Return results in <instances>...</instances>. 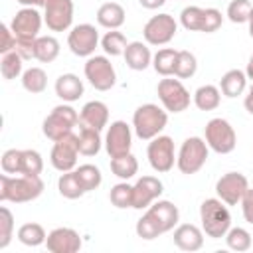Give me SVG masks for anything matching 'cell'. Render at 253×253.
<instances>
[{
    "mask_svg": "<svg viewBox=\"0 0 253 253\" xmlns=\"http://www.w3.org/2000/svg\"><path fill=\"white\" fill-rule=\"evenodd\" d=\"M16 237L22 245L26 247H40V245H45V239H47V233L43 229V225L40 223H24L18 227L16 231Z\"/></svg>",
    "mask_w": 253,
    "mask_h": 253,
    "instance_id": "obj_28",
    "label": "cell"
},
{
    "mask_svg": "<svg viewBox=\"0 0 253 253\" xmlns=\"http://www.w3.org/2000/svg\"><path fill=\"white\" fill-rule=\"evenodd\" d=\"M43 22L51 32H67L73 22V0H49L43 6Z\"/></svg>",
    "mask_w": 253,
    "mask_h": 253,
    "instance_id": "obj_17",
    "label": "cell"
},
{
    "mask_svg": "<svg viewBox=\"0 0 253 253\" xmlns=\"http://www.w3.org/2000/svg\"><path fill=\"white\" fill-rule=\"evenodd\" d=\"M125 63L132 71H144L148 65H152V53L150 47L142 42H128L125 49Z\"/></svg>",
    "mask_w": 253,
    "mask_h": 253,
    "instance_id": "obj_23",
    "label": "cell"
},
{
    "mask_svg": "<svg viewBox=\"0 0 253 253\" xmlns=\"http://www.w3.org/2000/svg\"><path fill=\"white\" fill-rule=\"evenodd\" d=\"M223 24V16L217 8H204V24H202V32L204 34H213L221 28Z\"/></svg>",
    "mask_w": 253,
    "mask_h": 253,
    "instance_id": "obj_45",
    "label": "cell"
},
{
    "mask_svg": "<svg viewBox=\"0 0 253 253\" xmlns=\"http://www.w3.org/2000/svg\"><path fill=\"white\" fill-rule=\"evenodd\" d=\"M176 57L178 51L172 47H162L152 55V67L158 75L162 77H170L174 75V67H176Z\"/></svg>",
    "mask_w": 253,
    "mask_h": 253,
    "instance_id": "obj_31",
    "label": "cell"
},
{
    "mask_svg": "<svg viewBox=\"0 0 253 253\" xmlns=\"http://www.w3.org/2000/svg\"><path fill=\"white\" fill-rule=\"evenodd\" d=\"M79 125L103 130L109 125V107L103 101H89L79 111Z\"/></svg>",
    "mask_w": 253,
    "mask_h": 253,
    "instance_id": "obj_21",
    "label": "cell"
},
{
    "mask_svg": "<svg viewBox=\"0 0 253 253\" xmlns=\"http://www.w3.org/2000/svg\"><path fill=\"white\" fill-rule=\"evenodd\" d=\"M208 152H210V146L204 138L200 136H188L180 150H178V156H176V166L182 174H196L204 168L206 160H208Z\"/></svg>",
    "mask_w": 253,
    "mask_h": 253,
    "instance_id": "obj_6",
    "label": "cell"
},
{
    "mask_svg": "<svg viewBox=\"0 0 253 253\" xmlns=\"http://www.w3.org/2000/svg\"><path fill=\"white\" fill-rule=\"evenodd\" d=\"M247 188L249 182L241 172H227L215 182V194L227 206H237Z\"/></svg>",
    "mask_w": 253,
    "mask_h": 253,
    "instance_id": "obj_16",
    "label": "cell"
},
{
    "mask_svg": "<svg viewBox=\"0 0 253 253\" xmlns=\"http://www.w3.org/2000/svg\"><path fill=\"white\" fill-rule=\"evenodd\" d=\"M126 45H128V42H126L125 34L119 32V30H111V32H107V34L101 38V47H103V51H105L107 55H111V57L125 55Z\"/></svg>",
    "mask_w": 253,
    "mask_h": 253,
    "instance_id": "obj_34",
    "label": "cell"
},
{
    "mask_svg": "<svg viewBox=\"0 0 253 253\" xmlns=\"http://www.w3.org/2000/svg\"><path fill=\"white\" fill-rule=\"evenodd\" d=\"M79 154H81L79 136L75 132H69L63 138L53 142L51 152H49V162L57 172H69V170H75Z\"/></svg>",
    "mask_w": 253,
    "mask_h": 253,
    "instance_id": "obj_11",
    "label": "cell"
},
{
    "mask_svg": "<svg viewBox=\"0 0 253 253\" xmlns=\"http://www.w3.org/2000/svg\"><path fill=\"white\" fill-rule=\"evenodd\" d=\"M200 221L202 229L211 239H221L231 227V213L227 210V204H223L219 198H208L200 206Z\"/></svg>",
    "mask_w": 253,
    "mask_h": 253,
    "instance_id": "obj_4",
    "label": "cell"
},
{
    "mask_svg": "<svg viewBox=\"0 0 253 253\" xmlns=\"http://www.w3.org/2000/svg\"><path fill=\"white\" fill-rule=\"evenodd\" d=\"M85 79L97 91H109L117 83V71L107 55H91L83 65Z\"/></svg>",
    "mask_w": 253,
    "mask_h": 253,
    "instance_id": "obj_8",
    "label": "cell"
},
{
    "mask_svg": "<svg viewBox=\"0 0 253 253\" xmlns=\"http://www.w3.org/2000/svg\"><path fill=\"white\" fill-rule=\"evenodd\" d=\"M146 158L148 164L154 172L158 174H166L174 168L176 164V154H174V140L166 134H158L154 136L148 146H146Z\"/></svg>",
    "mask_w": 253,
    "mask_h": 253,
    "instance_id": "obj_10",
    "label": "cell"
},
{
    "mask_svg": "<svg viewBox=\"0 0 253 253\" xmlns=\"http://www.w3.org/2000/svg\"><path fill=\"white\" fill-rule=\"evenodd\" d=\"M180 24L188 32H202L204 24V8L200 6H186L180 12Z\"/></svg>",
    "mask_w": 253,
    "mask_h": 253,
    "instance_id": "obj_40",
    "label": "cell"
},
{
    "mask_svg": "<svg viewBox=\"0 0 253 253\" xmlns=\"http://www.w3.org/2000/svg\"><path fill=\"white\" fill-rule=\"evenodd\" d=\"M251 10H253V4L249 0H231L227 6V18L233 24H245L249 20Z\"/></svg>",
    "mask_w": 253,
    "mask_h": 253,
    "instance_id": "obj_43",
    "label": "cell"
},
{
    "mask_svg": "<svg viewBox=\"0 0 253 253\" xmlns=\"http://www.w3.org/2000/svg\"><path fill=\"white\" fill-rule=\"evenodd\" d=\"M42 22H43V16L38 12V8H32V6H24L22 10H18L10 22V28L12 32L16 34V38H22V40H36L40 36V30H42Z\"/></svg>",
    "mask_w": 253,
    "mask_h": 253,
    "instance_id": "obj_15",
    "label": "cell"
},
{
    "mask_svg": "<svg viewBox=\"0 0 253 253\" xmlns=\"http://www.w3.org/2000/svg\"><path fill=\"white\" fill-rule=\"evenodd\" d=\"M204 136H206L204 140L208 142V146L217 154H229V152H233V148L237 144V134H235L231 123L221 117L208 121L206 128H204Z\"/></svg>",
    "mask_w": 253,
    "mask_h": 253,
    "instance_id": "obj_7",
    "label": "cell"
},
{
    "mask_svg": "<svg viewBox=\"0 0 253 253\" xmlns=\"http://www.w3.org/2000/svg\"><path fill=\"white\" fill-rule=\"evenodd\" d=\"M85 87L83 81L75 75V73H61L55 79V95L63 101V103H73L83 95Z\"/></svg>",
    "mask_w": 253,
    "mask_h": 253,
    "instance_id": "obj_22",
    "label": "cell"
},
{
    "mask_svg": "<svg viewBox=\"0 0 253 253\" xmlns=\"http://www.w3.org/2000/svg\"><path fill=\"white\" fill-rule=\"evenodd\" d=\"M111 172L121 180H130L138 172V160L134 154H123L117 158H111Z\"/></svg>",
    "mask_w": 253,
    "mask_h": 253,
    "instance_id": "obj_32",
    "label": "cell"
},
{
    "mask_svg": "<svg viewBox=\"0 0 253 253\" xmlns=\"http://www.w3.org/2000/svg\"><path fill=\"white\" fill-rule=\"evenodd\" d=\"M79 152L83 156H95L99 154L101 146L105 144V140L101 138V130L97 128H91V126H85V125H79Z\"/></svg>",
    "mask_w": 253,
    "mask_h": 253,
    "instance_id": "obj_26",
    "label": "cell"
},
{
    "mask_svg": "<svg viewBox=\"0 0 253 253\" xmlns=\"http://www.w3.org/2000/svg\"><path fill=\"white\" fill-rule=\"evenodd\" d=\"M164 192V186L154 176H142L132 184V208L146 210L152 202H156Z\"/></svg>",
    "mask_w": 253,
    "mask_h": 253,
    "instance_id": "obj_18",
    "label": "cell"
},
{
    "mask_svg": "<svg viewBox=\"0 0 253 253\" xmlns=\"http://www.w3.org/2000/svg\"><path fill=\"white\" fill-rule=\"evenodd\" d=\"M225 243L231 251L243 253L251 249V233L245 227H229V231L225 233Z\"/></svg>",
    "mask_w": 253,
    "mask_h": 253,
    "instance_id": "obj_36",
    "label": "cell"
},
{
    "mask_svg": "<svg viewBox=\"0 0 253 253\" xmlns=\"http://www.w3.org/2000/svg\"><path fill=\"white\" fill-rule=\"evenodd\" d=\"M126 12L119 2H105L97 10V24L107 30H119L125 24Z\"/></svg>",
    "mask_w": 253,
    "mask_h": 253,
    "instance_id": "obj_24",
    "label": "cell"
},
{
    "mask_svg": "<svg viewBox=\"0 0 253 253\" xmlns=\"http://www.w3.org/2000/svg\"><path fill=\"white\" fill-rule=\"evenodd\" d=\"M24 59L20 57L18 51H10V53H4L2 55V61H0V73L4 79L12 81L16 77H20L24 71Z\"/></svg>",
    "mask_w": 253,
    "mask_h": 253,
    "instance_id": "obj_37",
    "label": "cell"
},
{
    "mask_svg": "<svg viewBox=\"0 0 253 253\" xmlns=\"http://www.w3.org/2000/svg\"><path fill=\"white\" fill-rule=\"evenodd\" d=\"M0 36H2L0 53L4 55V53L14 51V49H16V42H18V38H16V34L12 32V28H10V26H6V24H2V26H0Z\"/></svg>",
    "mask_w": 253,
    "mask_h": 253,
    "instance_id": "obj_46",
    "label": "cell"
},
{
    "mask_svg": "<svg viewBox=\"0 0 253 253\" xmlns=\"http://www.w3.org/2000/svg\"><path fill=\"white\" fill-rule=\"evenodd\" d=\"M75 172H77L79 182L83 184L85 192L97 190L101 186V182H103V174L95 164H81L79 168H75Z\"/></svg>",
    "mask_w": 253,
    "mask_h": 253,
    "instance_id": "obj_38",
    "label": "cell"
},
{
    "mask_svg": "<svg viewBox=\"0 0 253 253\" xmlns=\"http://www.w3.org/2000/svg\"><path fill=\"white\" fill-rule=\"evenodd\" d=\"M178 32V24L174 16L170 14H156L152 16L144 28H142V38L148 45H166L174 40Z\"/></svg>",
    "mask_w": 253,
    "mask_h": 253,
    "instance_id": "obj_12",
    "label": "cell"
},
{
    "mask_svg": "<svg viewBox=\"0 0 253 253\" xmlns=\"http://www.w3.org/2000/svg\"><path fill=\"white\" fill-rule=\"evenodd\" d=\"M138 2H140V6L146 8V10H156V8H160V6L166 4V0H138Z\"/></svg>",
    "mask_w": 253,
    "mask_h": 253,
    "instance_id": "obj_49",
    "label": "cell"
},
{
    "mask_svg": "<svg viewBox=\"0 0 253 253\" xmlns=\"http://www.w3.org/2000/svg\"><path fill=\"white\" fill-rule=\"evenodd\" d=\"M59 55V42L53 36H38L34 45V59L42 63H51Z\"/></svg>",
    "mask_w": 253,
    "mask_h": 253,
    "instance_id": "obj_27",
    "label": "cell"
},
{
    "mask_svg": "<svg viewBox=\"0 0 253 253\" xmlns=\"http://www.w3.org/2000/svg\"><path fill=\"white\" fill-rule=\"evenodd\" d=\"M221 103V91L215 85H202L194 93V105L200 111H213Z\"/></svg>",
    "mask_w": 253,
    "mask_h": 253,
    "instance_id": "obj_29",
    "label": "cell"
},
{
    "mask_svg": "<svg viewBox=\"0 0 253 253\" xmlns=\"http://www.w3.org/2000/svg\"><path fill=\"white\" fill-rule=\"evenodd\" d=\"M43 170V158L38 150H32V148H26L22 150V170L20 174H26V176H40Z\"/></svg>",
    "mask_w": 253,
    "mask_h": 253,
    "instance_id": "obj_41",
    "label": "cell"
},
{
    "mask_svg": "<svg viewBox=\"0 0 253 253\" xmlns=\"http://www.w3.org/2000/svg\"><path fill=\"white\" fill-rule=\"evenodd\" d=\"M168 125V111L154 103H144L132 113V128L140 140H152Z\"/></svg>",
    "mask_w": 253,
    "mask_h": 253,
    "instance_id": "obj_3",
    "label": "cell"
},
{
    "mask_svg": "<svg viewBox=\"0 0 253 253\" xmlns=\"http://www.w3.org/2000/svg\"><path fill=\"white\" fill-rule=\"evenodd\" d=\"M20 2L22 6H32V8H38V6H45L49 0H16Z\"/></svg>",
    "mask_w": 253,
    "mask_h": 253,
    "instance_id": "obj_51",
    "label": "cell"
},
{
    "mask_svg": "<svg viewBox=\"0 0 253 253\" xmlns=\"http://www.w3.org/2000/svg\"><path fill=\"white\" fill-rule=\"evenodd\" d=\"M34 45H36V40H22V38H18L14 51H18L22 59H32L34 57Z\"/></svg>",
    "mask_w": 253,
    "mask_h": 253,
    "instance_id": "obj_48",
    "label": "cell"
},
{
    "mask_svg": "<svg viewBox=\"0 0 253 253\" xmlns=\"http://www.w3.org/2000/svg\"><path fill=\"white\" fill-rule=\"evenodd\" d=\"M132 146V130L125 121H113L105 134V150L111 158L128 154Z\"/></svg>",
    "mask_w": 253,
    "mask_h": 253,
    "instance_id": "obj_14",
    "label": "cell"
},
{
    "mask_svg": "<svg viewBox=\"0 0 253 253\" xmlns=\"http://www.w3.org/2000/svg\"><path fill=\"white\" fill-rule=\"evenodd\" d=\"M241 213H243V219L247 223L253 225V188H247L243 198H241Z\"/></svg>",
    "mask_w": 253,
    "mask_h": 253,
    "instance_id": "obj_47",
    "label": "cell"
},
{
    "mask_svg": "<svg viewBox=\"0 0 253 253\" xmlns=\"http://www.w3.org/2000/svg\"><path fill=\"white\" fill-rule=\"evenodd\" d=\"M43 194V182L40 176H10L0 174V202L26 204L34 202Z\"/></svg>",
    "mask_w": 253,
    "mask_h": 253,
    "instance_id": "obj_2",
    "label": "cell"
},
{
    "mask_svg": "<svg viewBox=\"0 0 253 253\" xmlns=\"http://www.w3.org/2000/svg\"><path fill=\"white\" fill-rule=\"evenodd\" d=\"M0 166H2V172H6V174H20V170H22V150L8 148L0 158Z\"/></svg>",
    "mask_w": 253,
    "mask_h": 253,
    "instance_id": "obj_44",
    "label": "cell"
},
{
    "mask_svg": "<svg viewBox=\"0 0 253 253\" xmlns=\"http://www.w3.org/2000/svg\"><path fill=\"white\" fill-rule=\"evenodd\" d=\"M247 24H249V36L253 38V10H251V14H249V20H247Z\"/></svg>",
    "mask_w": 253,
    "mask_h": 253,
    "instance_id": "obj_53",
    "label": "cell"
},
{
    "mask_svg": "<svg viewBox=\"0 0 253 253\" xmlns=\"http://www.w3.org/2000/svg\"><path fill=\"white\" fill-rule=\"evenodd\" d=\"M12 237H14V215L6 206H2L0 208V249H6Z\"/></svg>",
    "mask_w": 253,
    "mask_h": 253,
    "instance_id": "obj_42",
    "label": "cell"
},
{
    "mask_svg": "<svg viewBox=\"0 0 253 253\" xmlns=\"http://www.w3.org/2000/svg\"><path fill=\"white\" fill-rule=\"evenodd\" d=\"M178 219H180L178 208L172 202L158 198L156 202H152L146 208V213L136 221L134 231L140 239L150 241V239H156L162 233L172 231L178 225Z\"/></svg>",
    "mask_w": 253,
    "mask_h": 253,
    "instance_id": "obj_1",
    "label": "cell"
},
{
    "mask_svg": "<svg viewBox=\"0 0 253 253\" xmlns=\"http://www.w3.org/2000/svg\"><path fill=\"white\" fill-rule=\"evenodd\" d=\"M245 89H247V73L241 69H229L219 79V91L227 99L243 95Z\"/></svg>",
    "mask_w": 253,
    "mask_h": 253,
    "instance_id": "obj_25",
    "label": "cell"
},
{
    "mask_svg": "<svg viewBox=\"0 0 253 253\" xmlns=\"http://www.w3.org/2000/svg\"><path fill=\"white\" fill-rule=\"evenodd\" d=\"M79 125V113L69 105V103H63V105H57L51 109V113L43 119V125H42V130L43 134L49 138V140H59L63 138L65 134L73 132V128Z\"/></svg>",
    "mask_w": 253,
    "mask_h": 253,
    "instance_id": "obj_5",
    "label": "cell"
},
{
    "mask_svg": "<svg viewBox=\"0 0 253 253\" xmlns=\"http://www.w3.org/2000/svg\"><path fill=\"white\" fill-rule=\"evenodd\" d=\"M22 87L32 93V95H40L45 91L47 87V73L42 67H30L22 73Z\"/></svg>",
    "mask_w": 253,
    "mask_h": 253,
    "instance_id": "obj_33",
    "label": "cell"
},
{
    "mask_svg": "<svg viewBox=\"0 0 253 253\" xmlns=\"http://www.w3.org/2000/svg\"><path fill=\"white\" fill-rule=\"evenodd\" d=\"M245 73H247V79H253V55L249 57V63H247V69H245Z\"/></svg>",
    "mask_w": 253,
    "mask_h": 253,
    "instance_id": "obj_52",
    "label": "cell"
},
{
    "mask_svg": "<svg viewBox=\"0 0 253 253\" xmlns=\"http://www.w3.org/2000/svg\"><path fill=\"white\" fill-rule=\"evenodd\" d=\"M243 105H245V111H247L249 115H253V85L249 87V91H247V95H245Z\"/></svg>",
    "mask_w": 253,
    "mask_h": 253,
    "instance_id": "obj_50",
    "label": "cell"
},
{
    "mask_svg": "<svg viewBox=\"0 0 253 253\" xmlns=\"http://www.w3.org/2000/svg\"><path fill=\"white\" fill-rule=\"evenodd\" d=\"M174 245L182 251H198L204 247V229L194 223H182L174 229Z\"/></svg>",
    "mask_w": 253,
    "mask_h": 253,
    "instance_id": "obj_20",
    "label": "cell"
},
{
    "mask_svg": "<svg viewBox=\"0 0 253 253\" xmlns=\"http://www.w3.org/2000/svg\"><path fill=\"white\" fill-rule=\"evenodd\" d=\"M67 45L77 57H91L99 45V32L93 24H77L67 34Z\"/></svg>",
    "mask_w": 253,
    "mask_h": 253,
    "instance_id": "obj_13",
    "label": "cell"
},
{
    "mask_svg": "<svg viewBox=\"0 0 253 253\" xmlns=\"http://www.w3.org/2000/svg\"><path fill=\"white\" fill-rule=\"evenodd\" d=\"M57 190H59V194H61L63 198H67V200H77V198H81L83 194H87L85 188H83V184L79 182V176H77L75 170L61 172V176H59V180H57Z\"/></svg>",
    "mask_w": 253,
    "mask_h": 253,
    "instance_id": "obj_30",
    "label": "cell"
},
{
    "mask_svg": "<svg viewBox=\"0 0 253 253\" xmlns=\"http://www.w3.org/2000/svg\"><path fill=\"white\" fill-rule=\"evenodd\" d=\"M198 71V59L192 51L188 49H182L178 51V57H176V67H174V77L178 79H190L194 77Z\"/></svg>",
    "mask_w": 253,
    "mask_h": 253,
    "instance_id": "obj_35",
    "label": "cell"
},
{
    "mask_svg": "<svg viewBox=\"0 0 253 253\" xmlns=\"http://www.w3.org/2000/svg\"><path fill=\"white\" fill-rule=\"evenodd\" d=\"M83 241L73 227H55L47 233L45 247L51 253H77Z\"/></svg>",
    "mask_w": 253,
    "mask_h": 253,
    "instance_id": "obj_19",
    "label": "cell"
},
{
    "mask_svg": "<svg viewBox=\"0 0 253 253\" xmlns=\"http://www.w3.org/2000/svg\"><path fill=\"white\" fill-rule=\"evenodd\" d=\"M156 93L162 107L168 113H182L190 107V91L184 87L180 79H174V77L160 79L156 85Z\"/></svg>",
    "mask_w": 253,
    "mask_h": 253,
    "instance_id": "obj_9",
    "label": "cell"
},
{
    "mask_svg": "<svg viewBox=\"0 0 253 253\" xmlns=\"http://www.w3.org/2000/svg\"><path fill=\"white\" fill-rule=\"evenodd\" d=\"M109 200L115 208L119 210H126V208H132V186L126 184V180L115 184L109 192Z\"/></svg>",
    "mask_w": 253,
    "mask_h": 253,
    "instance_id": "obj_39",
    "label": "cell"
}]
</instances>
